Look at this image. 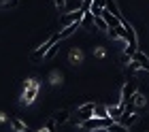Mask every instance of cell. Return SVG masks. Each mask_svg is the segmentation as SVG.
<instances>
[{
	"label": "cell",
	"instance_id": "1",
	"mask_svg": "<svg viewBox=\"0 0 149 132\" xmlns=\"http://www.w3.org/2000/svg\"><path fill=\"white\" fill-rule=\"evenodd\" d=\"M40 92V83L36 79H26L24 81V94H22V102L24 105H32L36 100V96Z\"/></svg>",
	"mask_w": 149,
	"mask_h": 132
},
{
	"label": "cell",
	"instance_id": "2",
	"mask_svg": "<svg viewBox=\"0 0 149 132\" xmlns=\"http://www.w3.org/2000/svg\"><path fill=\"white\" fill-rule=\"evenodd\" d=\"M113 122H115L113 117H92V119H87V122H81L79 128H81V130H87V132H94V130H107Z\"/></svg>",
	"mask_w": 149,
	"mask_h": 132
},
{
	"label": "cell",
	"instance_id": "3",
	"mask_svg": "<svg viewBox=\"0 0 149 132\" xmlns=\"http://www.w3.org/2000/svg\"><path fill=\"white\" fill-rule=\"evenodd\" d=\"M58 41H60V36H58V32H56V34H51V36L47 38V41H45L43 45H38L36 49L32 51V55H30V60L34 62V64H36V62H40V60H45V55H47V51H49L51 47H53V45L58 43Z\"/></svg>",
	"mask_w": 149,
	"mask_h": 132
},
{
	"label": "cell",
	"instance_id": "4",
	"mask_svg": "<svg viewBox=\"0 0 149 132\" xmlns=\"http://www.w3.org/2000/svg\"><path fill=\"white\" fill-rule=\"evenodd\" d=\"M94 111H96V102H83L81 107H77V113H74V126L79 128L81 122H87L94 117Z\"/></svg>",
	"mask_w": 149,
	"mask_h": 132
},
{
	"label": "cell",
	"instance_id": "5",
	"mask_svg": "<svg viewBox=\"0 0 149 132\" xmlns=\"http://www.w3.org/2000/svg\"><path fill=\"white\" fill-rule=\"evenodd\" d=\"M134 92H136V81H128L124 83V87H121V94H119V105L121 107H128L132 100Z\"/></svg>",
	"mask_w": 149,
	"mask_h": 132
},
{
	"label": "cell",
	"instance_id": "6",
	"mask_svg": "<svg viewBox=\"0 0 149 132\" xmlns=\"http://www.w3.org/2000/svg\"><path fill=\"white\" fill-rule=\"evenodd\" d=\"M83 15H85V11H81V9H77L74 13L60 15V26L66 28V26H70V24H77V22H81V19H83Z\"/></svg>",
	"mask_w": 149,
	"mask_h": 132
},
{
	"label": "cell",
	"instance_id": "7",
	"mask_svg": "<svg viewBox=\"0 0 149 132\" xmlns=\"http://www.w3.org/2000/svg\"><path fill=\"white\" fill-rule=\"evenodd\" d=\"M49 119L56 124V126H64L66 122H70V111L68 109H58L49 115Z\"/></svg>",
	"mask_w": 149,
	"mask_h": 132
},
{
	"label": "cell",
	"instance_id": "8",
	"mask_svg": "<svg viewBox=\"0 0 149 132\" xmlns=\"http://www.w3.org/2000/svg\"><path fill=\"white\" fill-rule=\"evenodd\" d=\"M9 126H11L13 132H34L26 122L19 119V117H9Z\"/></svg>",
	"mask_w": 149,
	"mask_h": 132
},
{
	"label": "cell",
	"instance_id": "9",
	"mask_svg": "<svg viewBox=\"0 0 149 132\" xmlns=\"http://www.w3.org/2000/svg\"><path fill=\"white\" fill-rule=\"evenodd\" d=\"M83 51H81V47H70V51H68V62L70 64H83Z\"/></svg>",
	"mask_w": 149,
	"mask_h": 132
},
{
	"label": "cell",
	"instance_id": "10",
	"mask_svg": "<svg viewBox=\"0 0 149 132\" xmlns=\"http://www.w3.org/2000/svg\"><path fill=\"white\" fill-rule=\"evenodd\" d=\"M81 28V22H77V24H70V26H66V28H62V30L58 32V36H60V41H64V38H68V36H72L74 32H77Z\"/></svg>",
	"mask_w": 149,
	"mask_h": 132
},
{
	"label": "cell",
	"instance_id": "11",
	"mask_svg": "<svg viewBox=\"0 0 149 132\" xmlns=\"http://www.w3.org/2000/svg\"><path fill=\"white\" fill-rule=\"evenodd\" d=\"M107 109H109V117H113L115 122H119V117L124 115V111H126V107H121L119 102L117 105H107Z\"/></svg>",
	"mask_w": 149,
	"mask_h": 132
},
{
	"label": "cell",
	"instance_id": "12",
	"mask_svg": "<svg viewBox=\"0 0 149 132\" xmlns=\"http://www.w3.org/2000/svg\"><path fill=\"white\" fill-rule=\"evenodd\" d=\"M130 105L134 107V109H143L145 105H147V98H145V96L143 94H141V92H134V96H132V100H130Z\"/></svg>",
	"mask_w": 149,
	"mask_h": 132
},
{
	"label": "cell",
	"instance_id": "13",
	"mask_svg": "<svg viewBox=\"0 0 149 132\" xmlns=\"http://www.w3.org/2000/svg\"><path fill=\"white\" fill-rule=\"evenodd\" d=\"M107 11H111L115 17H119L121 22H124V15H121V11H119V6H117V2H115V0H107V6H104Z\"/></svg>",
	"mask_w": 149,
	"mask_h": 132
},
{
	"label": "cell",
	"instance_id": "14",
	"mask_svg": "<svg viewBox=\"0 0 149 132\" xmlns=\"http://www.w3.org/2000/svg\"><path fill=\"white\" fill-rule=\"evenodd\" d=\"M94 28H96V30H102V32H109V24L104 22V17H94Z\"/></svg>",
	"mask_w": 149,
	"mask_h": 132
},
{
	"label": "cell",
	"instance_id": "15",
	"mask_svg": "<svg viewBox=\"0 0 149 132\" xmlns=\"http://www.w3.org/2000/svg\"><path fill=\"white\" fill-rule=\"evenodd\" d=\"M104 132H130V128L124 126V124H119V122H113L109 128H107Z\"/></svg>",
	"mask_w": 149,
	"mask_h": 132
},
{
	"label": "cell",
	"instance_id": "16",
	"mask_svg": "<svg viewBox=\"0 0 149 132\" xmlns=\"http://www.w3.org/2000/svg\"><path fill=\"white\" fill-rule=\"evenodd\" d=\"M94 117H109V109L104 105H96V111H94Z\"/></svg>",
	"mask_w": 149,
	"mask_h": 132
},
{
	"label": "cell",
	"instance_id": "17",
	"mask_svg": "<svg viewBox=\"0 0 149 132\" xmlns=\"http://www.w3.org/2000/svg\"><path fill=\"white\" fill-rule=\"evenodd\" d=\"M128 71H130V73H139V71H143V66H141L136 60H132L130 64H128Z\"/></svg>",
	"mask_w": 149,
	"mask_h": 132
},
{
	"label": "cell",
	"instance_id": "18",
	"mask_svg": "<svg viewBox=\"0 0 149 132\" xmlns=\"http://www.w3.org/2000/svg\"><path fill=\"white\" fill-rule=\"evenodd\" d=\"M58 49H60V41H58V43H56V45H53V47H51V49H49V51H47V55H45V60H51V58H53V55H56V53H58Z\"/></svg>",
	"mask_w": 149,
	"mask_h": 132
},
{
	"label": "cell",
	"instance_id": "19",
	"mask_svg": "<svg viewBox=\"0 0 149 132\" xmlns=\"http://www.w3.org/2000/svg\"><path fill=\"white\" fill-rule=\"evenodd\" d=\"M49 79H51V83H53V85H58V83H62V75H60L58 71H53Z\"/></svg>",
	"mask_w": 149,
	"mask_h": 132
},
{
	"label": "cell",
	"instance_id": "20",
	"mask_svg": "<svg viewBox=\"0 0 149 132\" xmlns=\"http://www.w3.org/2000/svg\"><path fill=\"white\" fill-rule=\"evenodd\" d=\"M92 2H94V0H83L79 9H81V11H85V13H90V6H92Z\"/></svg>",
	"mask_w": 149,
	"mask_h": 132
},
{
	"label": "cell",
	"instance_id": "21",
	"mask_svg": "<svg viewBox=\"0 0 149 132\" xmlns=\"http://www.w3.org/2000/svg\"><path fill=\"white\" fill-rule=\"evenodd\" d=\"M94 55H96V58H104L107 49H104V47H96V49H94Z\"/></svg>",
	"mask_w": 149,
	"mask_h": 132
},
{
	"label": "cell",
	"instance_id": "22",
	"mask_svg": "<svg viewBox=\"0 0 149 132\" xmlns=\"http://www.w3.org/2000/svg\"><path fill=\"white\" fill-rule=\"evenodd\" d=\"M56 6H58V9H60V11H62V9H64V6H66V0H56Z\"/></svg>",
	"mask_w": 149,
	"mask_h": 132
},
{
	"label": "cell",
	"instance_id": "23",
	"mask_svg": "<svg viewBox=\"0 0 149 132\" xmlns=\"http://www.w3.org/2000/svg\"><path fill=\"white\" fill-rule=\"evenodd\" d=\"M34 132H53L51 128H47V126H43V128H38V130H34Z\"/></svg>",
	"mask_w": 149,
	"mask_h": 132
},
{
	"label": "cell",
	"instance_id": "24",
	"mask_svg": "<svg viewBox=\"0 0 149 132\" xmlns=\"http://www.w3.org/2000/svg\"><path fill=\"white\" fill-rule=\"evenodd\" d=\"M9 119V117H6V113H2V111H0V122H6Z\"/></svg>",
	"mask_w": 149,
	"mask_h": 132
},
{
	"label": "cell",
	"instance_id": "25",
	"mask_svg": "<svg viewBox=\"0 0 149 132\" xmlns=\"http://www.w3.org/2000/svg\"><path fill=\"white\" fill-rule=\"evenodd\" d=\"M147 132H149V130H147Z\"/></svg>",
	"mask_w": 149,
	"mask_h": 132
}]
</instances>
